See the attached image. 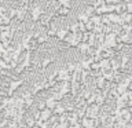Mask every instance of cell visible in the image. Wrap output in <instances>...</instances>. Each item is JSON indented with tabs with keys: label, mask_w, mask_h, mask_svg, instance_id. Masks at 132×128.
<instances>
[{
	"label": "cell",
	"mask_w": 132,
	"mask_h": 128,
	"mask_svg": "<svg viewBox=\"0 0 132 128\" xmlns=\"http://www.w3.org/2000/svg\"><path fill=\"white\" fill-rule=\"evenodd\" d=\"M6 97H7V84H0V106L3 105Z\"/></svg>",
	"instance_id": "6da1fadb"
},
{
	"label": "cell",
	"mask_w": 132,
	"mask_h": 128,
	"mask_svg": "<svg viewBox=\"0 0 132 128\" xmlns=\"http://www.w3.org/2000/svg\"><path fill=\"white\" fill-rule=\"evenodd\" d=\"M2 128H8V127H2Z\"/></svg>",
	"instance_id": "7a4b0ae2"
}]
</instances>
